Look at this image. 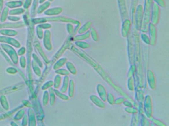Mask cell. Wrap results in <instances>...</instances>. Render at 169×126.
Wrapping results in <instances>:
<instances>
[{"instance_id": "cell-1", "label": "cell", "mask_w": 169, "mask_h": 126, "mask_svg": "<svg viewBox=\"0 0 169 126\" xmlns=\"http://www.w3.org/2000/svg\"><path fill=\"white\" fill-rule=\"evenodd\" d=\"M70 47V50H72L74 53H75L77 55L80 57L81 59L84 61L86 62L87 63V64H89V65L91 66L100 76L106 71L103 67H102L99 64L96 62V61L94 59H93L92 58L90 57L89 55L86 53V52L80 50L74 45H72V46Z\"/></svg>"}, {"instance_id": "cell-2", "label": "cell", "mask_w": 169, "mask_h": 126, "mask_svg": "<svg viewBox=\"0 0 169 126\" xmlns=\"http://www.w3.org/2000/svg\"><path fill=\"white\" fill-rule=\"evenodd\" d=\"M153 3V0H144L143 7V19L140 32L141 33L148 32V25L150 23V16L152 6Z\"/></svg>"}, {"instance_id": "cell-3", "label": "cell", "mask_w": 169, "mask_h": 126, "mask_svg": "<svg viewBox=\"0 0 169 126\" xmlns=\"http://www.w3.org/2000/svg\"><path fill=\"white\" fill-rule=\"evenodd\" d=\"M143 111L144 115L148 119L150 120L153 117V107L152 98L149 95L145 96L143 102Z\"/></svg>"}, {"instance_id": "cell-4", "label": "cell", "mask_w": 169, "mask_h": 126, "mask_svg": "<svg viewBox=\"0 0 169 126\" xmlns=\"http://www.w3.org/2000/svg\"><path fill=\"white\" fill-rule=\"evenodd\" d=\"M143 19V6L140 4L137 6L136 12L135 14V29L138 31H140Z\"/></svg>"}, {"instance_id": "cell-5", "label": "cell", "mask_w": 169, "mask_h": 126, "mask_svg": "<svg viewBox=\"0 0 169 126\" xmlns=\"http://www.w3.org/2000/svg\"><path fill=\"white\" fill-rule=\"evenodd\" d=\"M127 54L129 63L134 64V46L133 35L131 33L127 38Z\"/></svg>"}, {"instance_id": "cell-6", "label": "cell", "mask_w": 169, "mask_h": 126, "mask_svg": "<svg viewBox=\"0 0 169 126\" xmlns=\"http://www.w3.org/2000/svg\"><path fill=\"white\" fill-rule=\"evenodd\" d=\"M160 7L155 4L153 3L152 6L151 11V16H150V22L153 24H158L160 21Z\"/></svg>"}, {"instance_id": "cell-7", "label": "cell", "mask_w": 169, "mask_h": 126, "mask_svg": "<svg viewBox=\"0 0 169 126\" xmlns=\"http://www.w3.org/2000/svg\"><path fill=\"white\" fill-rule=\"evenodd\" d=\"M148 32L150 39V45L154 46L156 43L157 38V28L156 25L150 22L148 25Z\"/></svg>"}, {"instance_id": "cell-8", "label": "cell", "mask_w": 169, "mask_h": 126, "mask_svg": "<svg viewBox=\"0 0 169 126\" xmlns=\"http://www.w3.org/2000/svg\"><path fill=\"white\" fill-rule=\"evenodd\" d=\"M119 5L120 18L122 21L129 18V13L127 11L126 0H117Z\"/></svg>"}, {"instance_id": "cell-9", "label": "cell", "mask_w": 169, "mask_h": 126, "mask_svg": "<svg viewBox=\"0 0 169 126\" xmlns=\"http://www.w3.org/2000/svg\"><path fill=\"white\" fill-rule=\"evenodd\" d=\"M132 22L131 19H126L122 21L121 35L123 38H127L131 33V28L132 26Z\"/></svg>"}, {"instance_id": "cell-10", "label": "cell", "mask_w": 169, "mask_h": 126, "mask_svg": "<svg viewBox=\"0 0 169 126\" xmlns=\"http://www.w3.org/2000/svg\"><path fill=\"white\" fill-rule=\"evenodd\" d=\"M147 80L149 88L152 90H155L156 88V80L153 71L148 69L147 71Z\"/></svg>"}, {"instance_id": "cell-11", "label": "cell", "mask_w": 169, "mask_h": 126, "mask_svg": "<svg viewBox=\"0 0 169 126\" xmlns=\"http://www.w3.org/2000/svg\"><path fill=\"white\" fill-rule=\"evenodd\" d=\"M96 90L98 95V97H99L104 102H106L107 96L108 93L104 86L101 84H98L96 87Z\"/></svg>"}, {"instance_id": "cell-12", "label": "cell", "mask_w": 169, "mask_h": 126, "mask_svg": "<svg viewBox=\"0 0 169 126\" xmlns=\"http://www.w3.org/2000/svg\"><path fill=\"white\" fill-rule=\"evenodd\" d=\"M89 98L91 102L98 107L100 108H105L106 107V105L104 102H103L99 97H98L97 96L95 95H91L89 97Z\"/></svg>"}, {"instance_id": "cell-13", "label": "cell", "mask_w": 169, "mask_h": 126, "mask_svg": "<svg viewBox=\"0 0 169 126\" xmlns=\"http://www.w3.org/2000/svg\"><path fill=\"white\" fill-rule=\"evenodd\" d=\"M28 126H36V119L33 109H29L28 111Z\"/></svg>"}, {"instance_id": "cell-14", "label": "cell", "mask_w": 169, "mask_h": 126, "mask_svg": "<svg viewBox=\"0 0 169 126\" xmlns=\"http://www.w3.org/2000/svg\"><path fill=\"white\" fill-rule=\"evenodd\" d=\"M90 37V31H88L82 34H79V35H75V36H72V42L84 41V40L88 39Z\"/></svg>"}, {"instance_id": "cell-15", "label": "cell", "mask_w": 169, "mask_h": 126, "mask_svg": "<svg viewBox=\"0 0 169 126\" xmlns=\"http://www.w3.org/2000/svg\"><path fill=\"white\" fill-rule=\"evenodd\" d=\"M92 26V22L91 21H88L85 23L79 29L77 33L79 34H82L89 31L91 27Z\"/></svg>"}, {"instance_id": "cell-16", "label": "cell", "mask_w": 169, "mask_h": 126, "mask_svg": "<svg viewBox=\"0 0 169 126\" xmlns=\"http://www.w3.org/2000/svg\"><path fill=\"white\" fill-rule=\"evenodd\" d=\"M70 80L69 76H65L64 77L63 79V84L61 87L60 88V90H59L62 93H65L68 91Z\"/></svg>"}, {"instance_id": "cell-17", "label": "cell", "mask_w": 169, "mask_h": 126, "mask_svg": "<svg viewBox=\"0 0 169 126\" xmlns=\"http://www.w3.org/2000/svg\"><path fill=\"white\" fill-rule=\"evenodd\" d=\"M68 91V96L69 98H73L75 95V83L73 80H70Z\"/></svg>"}, {"instance_id": "cell-18", "label": "cell", "mask_w": 169, "mask_h": 126, "mask_svg": "<svg viewBox=\"0 0 169 126\" xmlns=\"http://www.w3.org/2000/svg\"><path fill=\"white\" fill-rule=\"evenodd\" d=\"M23 85L22 84H19L16 85L14 86L9 87V88H6L4 89V91H0V96L2 95V94H4L5 93H9V92H12L16 91L17 89H19L21 87H23Z\"/></svg>"}, {"instance_id": "cell-19", "label": "cell", "mask_w": 169, "mask_h": 126, "mask_svg": "<svg viewBox=\"0 0 169 126\" xmlns=\"http://www.w3.org/2000/svg\"><path fill=\"white\" fill-rule=\"evenodd\" d=\"M0 104L2 107L6 111H8L10 109V105L8 101L7 98L5 95H1L0 96Z\"/></svg>"}, {"instance_id": "cell-20", "label": "cell", "mask_w": 169, "mask_h": 126, "mask_svg": "<svg viewBox=\"0 0 169 126\" xmlns=\"http://www.w3.org/2000/svg\"><path fill=\"white\" fill-rule=\"evenodd\" d=\"M48 92L49 94V102L51 106H53L55 104L56 100V95L54 92V89L52 87L49 88Z\"/></svg>"}, {"instance_id": "cell-21", "label": "cell", "mask_w": 169, "mask_h": 126, "mask_svg": "<svg viewBox=\"0 0 169 126\" xmlns=\"http://www.w3.org/2000/svg\"><path fill=\"white\" fill-rule=\"evenodd\" d=\"M66 66L68 71L70 72V73L73 75H76L77 74V68L73 63L70 61H67V62L66 63Z\"/></svg>"}, {"instance_id": "cell-22", "label": "cell", "mask_w": 169, "mask_h": 126, "mask_svg": "<svg viewBox=\"0 0 169 126\" xmlns=\"http://www.w3.org/2000/svg\"><path fill=\"white\" fill-rule=\"evenodd\" d=\"M68 61V59L66 58H62L60 59L55 64L54 66V69L55 70L61 69L62 67L64 66Z\"/></svg>"}, {"instance_id": "cell-23", "label": "cell", "mask_w": 169, "mask_h": 126, "mask_svg": "<svg viewBox=\"0 0 169 126\" xmlns=\"http://www.w3.org/2000/svg\"><path fill=\"white\" fill-rule=\"evenodd\" d=\"M89 31L90 34V36H91L93 40L95 42H98L99 40V37L96 29L94 27H91L89 30Z\"/></svg>"}, {"instance_id": "cell-24", "label": "cell", "mask_w": 169, "mask_h": 126, "mask_svg": "<svg viewBox=\"0 0 169 126\" xmlns=\"http://www.w3.org/2000/svg\"><path fill=\"white\" fill-rule=\"evenodd\" d=\"M54 90L56 96H57L58 98H59L60 99L65 101H67L70 100V98L68 97V95H66L65 93H62L58 89H54Z\"/></svg>"}, {"instance_id": "cell-25", "label": "cell", "mask_w": 169, "mask_h": 126, "mask_svg": "<svg viewBox=\"0 0 169 126\" xmlns=\"http://www.w3.org/2000/svg\"><path fill=\"white\" fill-rule=\"evenodd\" d=\"M62 77L61 75L57 74L54 78V89H59L60 87H61L62 84Z\"/></svg>"}, {"instance_id": "cell-26", "label": "cell", "mask_w": 169, "mask_h": 126, "mask_svg": "<svg viewBox=\"0 0 169 126\" xmlns=\"http://www.w3.org/2000/svg\"><path fill=\"white\" fill-rule=\"evenodd\" d=\"M75 45L77 47L82 49H86L90 47V45L89 43L84 41H78L75 42Z\"/></svg>"}, {"instance_id": "cell-27", "label": "cell", "mask_w": 169, "mask_h": 126, "mask_svg": "<svg viewBox=\"0 0 169 126\" xmlns=\"http://www.w3.org/2000/svg\"><path fill=\"white\" fill-rule=\"evenodd\" d=\"M136 71V67L134 64H131L130 66L129 71L127 72V78L133 77Z\"/></svg>"}, {"instance_id": "cell-28", "label": "cell", "mask_w": 169, "mask_h": 126, "mask_svg": "<svg viewBox=\"0 0 169 126\" xmlns=\"http://www.w3.org/2000/svg\"><path fill=\"white\" fill-rule=\"evenodd\" d=\"M141 126H150V120L145 116L144 114H141Z\"/></svg>"}, {"instance_id": "cell-29", "label": "cell", "mask_w": 169, "mask_h": 126, "mask_svg": "<svg viewBox=\"0 0 169 126\" xmlns=\"http://www.w3.org/2000/svg\"><path fill=\"white\" fill-rule=\"evenodd\" d=\"M127 89L131 92H133L134 90V79L133 77L128 78L127 83Z\"/></svg>"}, {"instance_id": "cell-30", "label": "cell", "mask_w": 169, "mask_h": 126, "mask_svg": "<svg viewBox=\"0 0 169 126\" xmlns=\"http://www.w3.org/2000/svg\"><path fill=\"white\" fill-rule=\"evenodd\" d=\"M151 122L153 123L156 126H167L165 123H164L163 121L160 120L156 119L155 118L152 117L150 119Z\"/></svg>"}, {"instance_id": "cell-31", "label": "cell", "mask_w": 169, "mask_h": 126, "mask_svg": "<svg viewBox=\"0 0 169 126\" xmlns=\"http://www.w3.org/2000/svg\"><path fill=\"white\" fill-rule=\"evenodd\" d=\"M25 111L23 109H20L19 110H18V112L14 116V119L16 120H18V121L20 120L21 119L23 118V117L25 115Z\"/></svg>"}, {"instance_id": "cell-32", "label": "cell", "mask_w": 169, "mask_h": 126, "mask_svg": "<svg viewBox=\"0 0 169 126\" xmlns=\"http://www.w3.org/2000/svg\"><path fill=\"white\" fill-rule=\"evenodd\" d=\"M49 94L48 91H45L44 92L42 102L43 106H46L49 103Z\"/></svg>"}, {"instance_id": "cell-33", "label": "cell", "mask_w": 169, "mask_h": 126, "mask_svg": "<svg viewBox=\"0 0 169 126\" xmlns=\"http://www.w3.org/2000/svg\"><path fill=\"white\" fill-rule=\"evenodd\" d=\"M56 73L62 76H69L70 73L68 71V69H59L56 70Z\"/></svg>"}, {"instance_id": "cell-34", "label": "cell", "mask_w": 169, "mask_h": 126, "mask_svg": "<svg viewBox=\"0 0 169 126\" xmlns=\"http://www.w3.org/2000/svg\"><path fill=\"white\" fill-rule=\"evenodd\" d=\"M140 38L142 42L146 44V45H149L150 44V39L148 35H146L145 33H141L140 35Z\"/></svg>"}, {"instance_id": "cell-35", "label": "cell", "mask_w": 169, "mask_h": 126, "mask_svg": "<svg viewBox=\"0 0 169 126\" xmlns=\"http://www.w3.org/2000/svg\"><path fill=\"white\" fill-rule=\"evenodd\" d=\"M115 100V97L114 96V95L110 92L108 93L107 96L106 102H108L110 105H113L114 104Z\"/></svg>"}, {"instance_id": "cell-36", "label": "cell", "mask_w": 169, "mask_h": 126, "mask_svg": "<svg viewBox=\"0 0 169 126\" xmlns=\"http://www.w3.org/2000/svg\"><path fill=\"white\" fill-rule=\"evenodd\" d=\"M125 111L128 113L132 114L133 115L138 114V109L134 107H126L125 108Z\"/></svg>"}, {"instance_id": "cell-37", "label": "cell", "mask_w": 169, "mask_h": 126, "mask_svg": "<svg viewBox=\"0 0 169 126\" xmlns=\"http://www.w3.org/2000/svg\"><path fill=\"white\" fill-rule=\"evenodd\" d=\"M54 85V82L52 80L47 81L42 87V90H46L49 89V88H51Z\"/></svg>"}, {"instance_id": "cell-38", "label": "cell", "mask_w": 169, "mask_h": 126, "mask_svg": "<svg viewBox=\"0 0 169 126\" xmlns=\"http://www.w3.org/2000/svg\"><path fill=\"white\" fill-rule=\"evenodd\" d=\"M21 107H22V106H21V107L19 106V107H18L17 108L14 109L13 111H10V112H8V113H6L5 114H3V115L0 116V120H2V119H4L5 118L9 117L10 116H11L12 114L14 113V112H16V111H18V110H19V108H21Z\"/></svg>"}, {"instance_id": "cell-39", "label": "cell", "mask_w": 169, "mask_h": 126, "mask_svg": "<svg viewBox=\"0 0 169 126\" xmlns=\"http://www.w3.org/2000/svg\"><path fill=\"white\" fill-rule=\"evenodd\" d=\"M154 3L157 4L160 8H165L166 7V2L165 0H153Z\"/></svg>"}, {"instance_id": "cell-40", "label": "cell", "mask_w": 169, "mask_h": 126, "mask_svg": "<svg viewBox=\"0 0 169 126\" xmlns=\"http://www.w3.org/2000/svg\"><path fill=\"white\" fill-rule=\"evenodd\" d=\"M66 29H67V31H68V34H69V35L70 36H73V31H74V27H73V24L68 23L67 25H66Z\"/></svg>"}, {"instance_id": "cell-41", "label": "cell", "mask_w": 169, "mask_h": 126, "mask_svg": "<svg viewBox=\"0 0 169 126\" xmlns=\"http://www.w3.org/2000/svg\"><path fill=\"white\" fill-rule=\"evenodd\" d=\"M126 99L124 97H120L118 98H115V102H114V104L116 105H120L122 104H123V102H125V100H126Z\"/></svg>"}, {"instance_id": "cell-42", "label": "cell", "mask_w": 169, "mask_h": 126, "mask_svg": "<svg viewBox=\"0 0 169 126\" xmlns=\"http://www.w3.org/2000/svg\"><path fill=\"white\" fill-rule=\"evenodd\" d=\"M28 116L27 114H25L23 118V121L21 123V126H27L28 125Z\"/></svg>"}, {"instance_id": "cell-43", "label": "cell", "mask_w": 169, "mask_h": 126, "mask_svg": "<svg viewBox=\"0 0 169 126\" xmlns=\"http://www.w3.org/2000/svg\"><path fill=\"white\" fill-rule=\"evenodd\" d=\"M122 104L126 107H131L134 106L133 103L131 102V101H129V100H125V102H123Z\"/></svg>"}, {"instance_id": "cell-44", "label": "cell", "mask_w": 169, "mask_h": 126, "mask_svg": "<svg viewBox=\"0 0 169 126\" xmlns=\"http://www.w3.org/2000/svg\"><path fill=\"white\" fill-rule=\"evenodd\" d=\"M22 102H23V104L26 107H28L30 108H32L33 107V105H32V104L30 102H29L28 100H23L22 101Z\"/></svg>"}, {"instance_id": "cell-45", "label": "cell", "mask_w": 169, "mask_h": 126, "mask_svg": "<svg viewBox=\"0 0 169 126\" xmlns=\"http://www.w3.org/2000/svg\"><path fill=\"white\" fill-rule=\"evenodd\" d=\"M11 126H19L16 123L14 122H13V121L11 122Z\"/></svg>"}, {"instance_id": "cell-46", "label": "cell", "mask_w": 169, "mask_h": 126, "mask_svg": "<svg viewBox=\"0 0 169 126\" xmlns=\"http://www.w3.org/2000/svg\"><path fill=\"white\" fill-rule=\"evenodd\" d=\"M150 126H156V125H155L154 124H153V123L151 122V123H150Z\"/></svg>"}, {"instance_id": "cell-47", "label": "cell", "mask_w": 169, "mask_h": 126, "mask_svg": "<svg viewBox=\"0 0 169 126\" xmlns=\"http://www.w3.org/2000/svg\"></svg>"}, {"instance_id": "cell-48", "label": "cell", "mask_w": 169, "mask_h": 126, "mask_svg": "<svg viewBox=\"0 0 169 126\" xmlns=\"http://www.w3.org/2000/svg\"></svg>"}]
</instances>
